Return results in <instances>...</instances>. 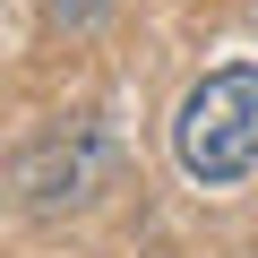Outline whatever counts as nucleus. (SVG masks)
<instances>
[{
    "label": "nucleus",
    "mask_w": 258,
    "mask_h": 258,
    "mask_svg": "<svg viewBox=\"0 0 258 258\" xmlns=\"http://www.w3.org/2000/svg\"><path fill=\"white\" fill-rule=\"evenodd\" d=\"M103 9H112V0H52V18H60V26H95Z\"/></svg>",
    "instance_id": "f03ea898"
},
{
    "label": "nucleus",
    "mask_w": 258,
    "mask_h": 258,
    "mask_svg": "<svg viewBox=\"0 0 258 258\" xmlns=\"http://www.w3.org/2000/svg\"><path fill=\"white\" fill-rule=\"evenodd\" d=\"M172 155L198 189H232L258 172V69L232 60V69H207L189 95H181V120H172Z\"/></svg>",
    "instance_id": "f257e3e1"
}]
</instances>
